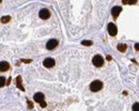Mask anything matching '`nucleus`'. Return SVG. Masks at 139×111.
<instances>
[{
	"instance_id": "obj_17",
	"label": "nucleus",
	"mask_w": 139,
	"mask_h": 111,
	"mask_svg": "<svg viewBox=\"0 0 139 111\" xmlns=\"http://www.w3.org/2000/svg\"><path fill=\"white\" fill-rule=\"evenodd\" d=\"M40 107L41 108H46L47 107V103H46L45 101H42V102H40Z\"/></svg>"
},
{
	"instance_id": "obj_4",
	"label": "nucleus",
	"mask_w": 139,
	"mask_h": 111,
	"mask_svg": "<svg viewBox=\"0 0 139 111\" xmlns=\"http://www.w3.org/2000/svg\"><path fill=\"white\" fill-rule=\"evenodd\" d=\"M58 46V41L56 40V39H51V40H49L47 42V49L48 50H52V49H55L56 47Z\"/></svg>"
},
{
	"instance_id": "obj_5",
	"label": "nucleus",
	"mask_w": 139,
	"mask_h": 111,
	"mask_svg": "<svg viewBox=\"0 0 139 111\" xmlns=\"http://www.w3.org/2000/svg\"><path fill=\"white\" fill-rule=\"evenodd\" d=\"M54 66H55V60L52 58H47V59L44 60V67H46V68H52Z\"/></svg>"
},
{
	"instance_id": "obj_13",
	"label": "nucleus",
	"mask_w": 139,
	"mask_h": 111,
	"mask_svg": "<svg viewBox=\"0 0 139 111\" xmlns=\"http://www.w3.org/2000/svg\"><path fill=\"white\" fill-rule=\"evenodd\" d=\"M4 85H6V78H4V77H0V87L2 88Z\"/></svg>"
},
{
	"instance_id": "obj_22",
	"label": "nucleus",
	"mask_w": 139,
	"mask_h": 111,
	"mask_svg": "<svg viewBox=\"0 0 139 111\" xmlns=\"http://www.w3.org/2000/svg\"><path fill=\"white\" fill-rule=\"evenodd\" d=\"M107 60H108V61H109V60H111V57H110V56H108V57H107Z\"/></svg>"
},
{
	"instance_id": "obj_21",
	"label": "nucleus",
	"mask_w": 139,
	"mask_h": 111,
	"mask_svg": "<svg viewBox=\"0 0 139 111\" xmlns=\"http://www.w3.org/2000/svg\"><path fill=\"white\" fill-rule=\"evenodd\" d=\"M122 4H128V0H122Z\"/></svg>"
},
{
	"instance_id": "obj_15",
	"label": "nucleus",
	"mask_w": 139,
	"mask_h": 111,
	"mask_svg": "<svg viewBox=\"0 0 139 111\" xmlns=\"http://www.w3.org/2000/svg\"><path fill=\"white\" fill-rule=\"evenodd\" d=\"M132 111H139V103H135L132 106Z\"/></svg>"
},
{
	"instance_id": "obj_11",
	"label": "nucleus",
	"mask_w": 139,
	"mask_h": 111,
	"mask_svg": "<svg viewBox=\"0 0 139 111\" xmlns=\"http://www.w3.org/2000/svg\"><path fill=\"white\" fill-rule=\"evenodd\" d=\"M17 87H18L19 89H21L22 91H25V88H23L21 85V77H17Z\"/></svg>"
},
{
	"instance_id": "obj_6",
	"label": "nucleus",
	"mask_w": 139,
	"mask_h": 111,
	"mask_svg": "<svg viewBox=\"0 0 139 111\" xmlns=\"http://www.w3.org/2000/svg\"><path fill=\"white\" fill-rule=\"evenodd\" d=\"M121 10H122V8L119 7V6H116V7H113L112 9H111V15H112V17L115 19L117 18L118 16H119V13L121 12Z\"/></svg>"
},
{
	"instance_id": "obj_19",
	"label": "nucleus",
	"mask_w": 139,
	"mask_h": 111,
	"mask_svg": "<svg viewBox=\"0 0 139 111\" xmlns=\"http://www.w3.org/2000/svg\"><path fill=\"white\" fill-rule=\"evenodd\" d=\"M135 49L137 50V51H139V43H136L135 44Z\"/></svg>"
},
{
	"instance_id": "obj_14",
	"label": "nucleus",
	"mask_w": 139,
	"mask_h": 111,
	"mask_svg": "<svg viewBox=\"0 0 139 111\" xmlns=\"http://www.w3.org/2000/svg\"><path fill=\"white\" fill-rule=\"evenodd\" d=\"M82 44H84V46H91V44H92V41H90V40H85V41H82Z\"/></svg>"
},
{
	"instance_id": "obj_20",
	"label": "nucleus",
	"mask_w": 139,
	"mask_h": 111,
	"mask_svg": "<svg viewBox=\"0 0 139 111\" xmlns=\"http://www.w3.org/2000/svg\"><path fill=\"white\" fill-rule=\"evenodd\" d=\"M22 61H23V62H26V63H28V62H31V60H27V59H23V60H22Z\"/></svg>"
},
{
	"instance_id": "obj_18",
	"label": "nucleus",
	"mask_w": 139,
	"mask_h": 111,
	"mask_svg": "<svg viewBox=\"0 0 139 111\" xmlns=\"http://www.w3.org/2000/svg\"><path fill=\"white\" fill-rule=\"evenodd\" d=\"M137 2V0H128V4H135Z\"/></svg>"
},
{
	"instance_id": "obj_10",
	"label": "nucleus",
	"mask_w": 139,
	"mask_h": 111,
	"mask_svg": "<svg viewBox=\"0 0 139 111\" xmlns=\"http://www.w3.org/2000/svg\"><path fill=\"white\" fill-rule=\"evenodd\" d=\"M117 49H118V51L125 52L126 50H127V44L126 43H119L118 44V47H117Z\"/></svg>"
},
{
	"instance_id": "obj_7",
	"label": "nucleus",
	"mask_w": 139,
	"mask_h": 111,
	"mask_svg": "<svg viewBox=\"0 0 139 111\" xmlns=\"http://www.w3.org/2000/svg\"><path fill=\"white\" fill-rule=\"evenodd\" d=\"M39 17H40L41 19H48L50 17V12H49V10H47V9H41L40 12H39Z\"/></svg>"
},
{
	"instance_id": "obj_1",
	"label": "nucleus",
	"mask_w": 139,
	"mask_h": 111,
	"mask_svg": "<svg viewBox=\"0 0 139 111\" xmlns=\"http://www.w3.org/2000/svg\"><path fill=\"white\" fill-rule=\"evenodd\" d=\"M101 88H103V82L99 81V80L92 81L91 85H90V90H91L92 92H97V91H99Z\"/></svg>"
},
{
	"instance_id": "obj_9",
	"label": "nucleus",
	"mask_w": 139,
	"mask_h": 111,
	"mask_svg": "<svg viewBox=\"0 0 139 111\" xmlns=\"http://www.w3.org/2000/svg\"><path fill=\"white\" fill-rule=\"evenodd\" d=\"M10 69V64L7 62V61H1L0 63V70L1 71H7Z\"/></svg>"
},
{
	"instance_id": "obj_2",
	"label": "nucleus",
	"mask_w": 139,
	"mask_h": 111,
	"mask_svg": "<svg viewBox=\"0 0 139 111\" xmlns=\"http://www.w3.org/2000/svg\"><path fill=\"white\" fill-rule=\"evenodd\" d=\"M92 63H94L96 67H101L103 64V58L100 55H96L95 57L92 58Z\"/></svg>"
},
{
	"instance_id": "obj_12",
	"label": "nucleus",
	"mask_w": 139,
	"mask_h": 111,
	"mask_svg": "<svg viewBox=\"0 0 139 111\" xmlns=\"http://www.w3.org/2000/svg\"><path fill=\"white\" fill-rule=\"evenodd\" d=\"M10 16H4V17H2V18H1V22H2V23H7V22H9L10 21Z\"/></svg>"
},
{
	"instance_id": "obj_16",
	"label": "nucleus",
	"mask_w": 139,
	"mask_h": 111,
	"mask_svg": "<svg viewBox=\"0 0 139 111\" xmlns=\"http://www.w3.org/2000/svg\"><path fill=\"white\" fill-rule=\"evenodd\" d=\"M28 108H29V109H32L33 108V104L31 101H28Z\"/></svg>"
},
{
	"instance_id": "obj_8",
	"label": "nucleus",
	"mask_w": 139,
	"mask_h": 111,
	"mask_svg": "<svg viewBox=\"0 0 139 111\" xmlns=\"http://www.w3.org/2000/svg\"><path fill=\"white\" fill-rule=\"evenodd\" d=\"M33 99H35V101L36 102H42L45 100V96H44V93H41V92H37L35 96H33Z\"/></svg>"
},
{
	"instance_id": "obj_3",
	"label": "nucleus",
	"mask_w": 139,
	"mask_h": 111,
	"mask_svg": "<svg viewBox=\"0 0 139 111\" xmlns=\"http://www.w3.org/2000/svg\"><path fill=\"white\" fill-rule=\"evenodd\" d=\"M108 32H109L110 36H116L117 34V27L115 23H109L108 25Z\"/></svg>"
}]
</instances>
